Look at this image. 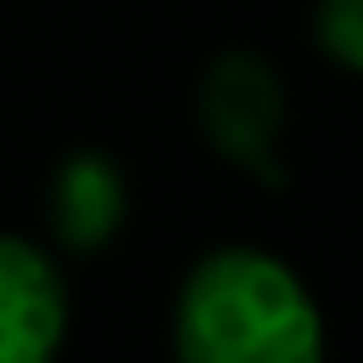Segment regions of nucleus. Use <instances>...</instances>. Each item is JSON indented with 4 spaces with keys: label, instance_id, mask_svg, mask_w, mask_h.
Here are the masks:
<instances>
[{
    "label": "nucleus",
    "instance_id": "f03ea898",
    "mask_svg": "<svg viewBox=\"0 0 363 363\" xmlns=\"http://www.w3.org/2000/svg\"><path fill=\"white\" fill-rule=\"evenodd\" d=\"M284 113H289L284 79L261 51H221L199 79V130H204V142L227 164L250 170L267 187L284 182V164H278Z\"/></svg>",
    "mask_w": 363,
    "mask_h": 363
},
{
    "label": "nucleus",
    "instance_id": "20e7f679",
    "mask_svg": "<svg viewBox=\"0 0 363 363\" xmlns=\"http://www.w3.org/2000/svg\"><path fill=\"white\" fill-rule=\"evenodd\" d=\"M130 216V187L113 153L68 147L45 182V233L57 255H102Z\"/></svg>",
    "mask_w": 363,
    "mask_h": 363
},
{
    "label": "nucleus",
    "instance_id": "f257e3e1",
    "mask_svg": "<svg viewBox=\"0 0 363 363\" xmlns=\"http://www.w3.org/2000/svg\"><path fill=\"white\" fill-rule=\"evenodd\" d=\"M176 363H323L329 329L306 278L261 244L204 250L170 306Z\"/></svg>",
    "mask_w": 363,
    "mask_h": 363
},
{
    "label": "nucleus",
    "instance_id": "39448f33",
    "mask_svg": "<svg viewBox=\"0 0 363 363\" xmlns=\"http://www.w3.org/2000/svg\"><path fill=\"white\" fill-rule=\"evenodd\" d=\"M312 40L340 74L363 79V0H318L312 6Z\"/></svg>",
    "mask_w": 363,
    "mask_h": 363
},
{
    "label": "nucleus",
    "instance_id": "7ed1b4c3",
    "mask_svg": "<svg viewBox=\"0 0 363 363\" xmlns=\"http://www.w3.org/2000/svg\"><path fill=\"white\" fill-rule=\"evenodd\" d=\"M68 318L62 255L28 233H0V363H57Z\"/></svg>",
    "mask_w": 363,
    "mask_h": 363
}]
</instances>
